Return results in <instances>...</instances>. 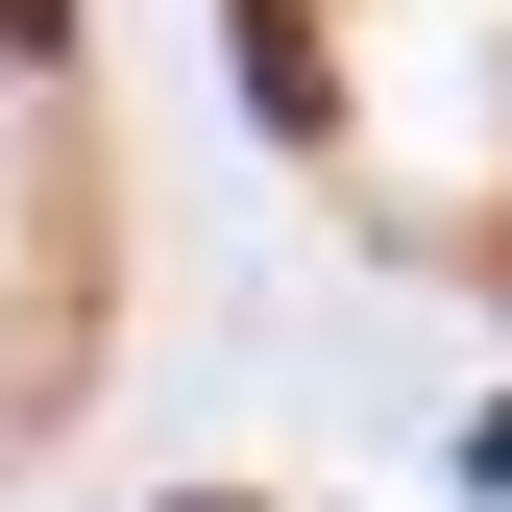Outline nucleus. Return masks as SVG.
<instances>
[{
	"label": "nucleus",
	"mask_w": 512,
	"mask_h": 512,
	"mask_svg": "<svg viewBox=\"0 0 512 512\" xmlns=\"http://www.w3.org/2000/svg\"><path fill=\"white\" fill-rule=\"evenodd\" d=\"M0 49H25V74H49V49H74V0H0Z\"/></svg>",
	"instance_id": "f257e3e1"
}]
</instances>
